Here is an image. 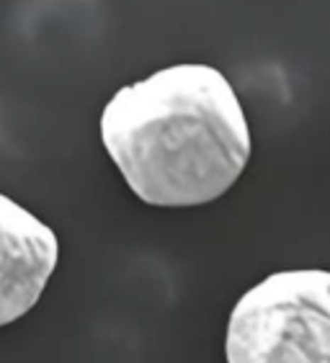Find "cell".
Here are the masks:
<instances>
[{
  "label": "cell",
  "instance_id": "obj_2",
  "mask_svg": "<svg viewBox=\"0 0 330 363\" xmlns=\"http://www.w3.org/2000/svg\"><path fill=\"white\" fill-rule=\"evenodd\" d=\"M227 363H330V271H279L248 289L225 333Z\"/></svg>",
  "mask_w": 330,
  "mask_h": 363
},
{
  "label": "cell",
  "instance_id": "obj_3",
  "mask_svg": "<svg viewBox=\"0 0 330 363\" xmlns=\"http://www.w3.org/2000/svg\"><path fill=\"white\" fill-rule=\"evenodd\" d=\"M57 258L55 230L0 194V328L21 320L39 301Z\"/></svg>",
  "mask_w": 330,
  "mask_h": 363
},
{
  "label": "cell",
  "instance_id": "obj_1",
  "mask_svg": "<svg viewBox=\"0 0 330 363\" xmlns=\"http://www.w3.org/2000/svg\"><path fill=\"white\" fill-rule=\"evenodd\" d=\"M99 129L129 191L165 209L227 194L253 150L238 93L211 65H173L119 88Z\"/></svg>",
  "mask_w": 330,
  "mask_h": 363
}]
</instances>
